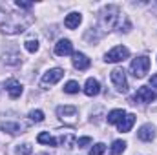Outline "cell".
I'll return each instance as SVG.
<instances>
[{"mask_svg": "<svg viewBox=\"0 0 157 155\" xmlns=\"http://www.w3.org/2000/svg\"><path fill=\"white\" fill-rule=\"evenodd\" d=\"M119 22V7L117 6H108L101 13V28L104 31H110L117 26Z\"/></svg>", "mask_w": 157, "mask_h": 155, "instance_id": "6da1fadb", "label": "cell"}, {"mask_svg": "<svg viewBox=\"0 0 157 155\" xmlns=\"http://www.w3.org/2000/svg\"><path fill=\"white\" fill-rule=\"evenodd\" d=\"M148 70H150V59L144 57V55L133 59L132 64H130V71H132V75H133L135 78H143L146 73H148Z\"/></svg>", "mask_w": 157, "mask_h": 155, "instance_id": "7a4b0ae2", "label": "cell"}, {"mask_svg": "<svg viewBox=\"0 0 157 155\" xmlns=\"http://www.w3.org/2000/svg\"><path fill=\"white\" fill-rule=\"evenodd\" d=\"M130 57V49L128 47H124V46H115L113 49H110L108 53H106V62H110V64H115V62H122V60H126Z\"/></svg>", "mask_w": 157, "mask_h": 155, "instance_id": "3957f363", "label": "cell"}, {"mask_svg": "<svg viewBox=\"0 0 157 155\" xmlns=\"http://www.w3.org/2000/svg\"><path fill=\"white\" fill-rule=\"evenodd\" d=\"M62 77H64V70H60V68H53V70H49V71L44 73V77H42V80H40V88L46 89V88L57 84Z\"/></svg>", "mask_w": 157, "mask_h": 155, "instance_id": "277c9868", "label": "cell"}, {"mask_svg": "<svg viewBox=\"0 0 157 155\" xmlns=\"http://www.w3.org/2000/svg\"><path fill=\"white\" fill-rule=\"evenodd\" d=\"M110 78H112V82L115 84V88H117L121 93H126L128 91V80H126V73L122 71V70H119V68H115L112 73H110Z\"/></svg>", "mask_w": 157, "mask_h": 155, "instance_id": "5b68a950", "label": "cell"}, {"mask_svg": "<svg viewBox=\"0 0 157 155\" xmlns=\"http://www.w3.org/2000/svg\"><path fill=\"white\" fill-rule=\"evenodd\" d=\"M155 99H157V93L152 91L148 86L139 88L137 93L133 95V100H135V102H144V104H146V102H152V100H155ZM135 102H133V104H135Z\"/></svg>", "mask_w": 157, "mask_h": 155, "instance_id": "8992f818", "label": "cell"}, {"mask_svg": "<svg viewBox=\"0 0 157 155\" xmlns=\"http://www.w3.org/2000/svg\"><path fill=\"white\" fill-rule=\"evenodd\" d=\"M55 53L59 57H66V55H71L73 53V44L70 39H60L55 44Z\"/></svg>", "mask_w": 157, "mask_h": 155, "instance_id": "52a82bcc", "label": "cell"}, {"mask_svg": "<svg viewBox=\"0 0 157 155\" xmlns=\"http://www.w3.org/2000/svg\"><path fill=\"white\" fill-rule=\"evenodd\" d=\"M6 91L9 93L11 99H18V97L22 95V84H20L18 80H15V78H9V80L6 82Z\"/></svg>", "mask_w": 157, "mask_h": 155, "instance_id": "ba28073f", "label": "cell"}, {"mask_svg": "<svg viewBox=\"0 0 157 155\" xmlns=\"http://www.w3.org/2000/svg\"><path fill=\"white\" fill-rule=\"evenodd\" d=\"M57 113L59 117L62 119V120H75V117H77V108L75 106H59L57 108Z\"/></svg>", "mask_w": 157, "mask_h": 155, "instance_id": "9c48e42d", "label": "cell"}, {"mask_svg": "<svg viewBox=\"0 0 157 155\" xmlns=\"http://www.w3.org/2000/svg\"><path fill=\"white\" fill-rule=\"evenodd\" d=\"M73 66L77 68L78 71H84L91 66V60L84 55V53H73Z\"/></svg>", "mask_w": 157, "mask_h": 155, "instance_id": "30bf717a", "label": "cell"}, {"mask_svg": "<svg viewBox=\"0 0 157 155\" xmlns=\"http://www.w3.org/2000/svg\"><path fill=\"white\" fill-rule=\"evenodd\" d=\"M84 93H86L88 97L99 95V93H101V84H99V80H97V78H88L86 84H84Z\"/></svg>", "mask_w": 157, "mask_h": 155, "instance_id": "8fae6325", "label": "cell"}, {"mask_svg": "<svg viewBox=\"0 0 157 155\" xmlns=\"http://www.w3.org/2000/svg\"><path fill=\"white\" fill-rule=\"evenodd\" d=\"M137 137H139L141 141H144V142H150V141L155 137V128H154L152 124H144V126H141V130L137 131Z\"/></svg>", "mask_w": 157, "mask_h": 155, "instance_id": "7c38bea8", "label": "cell"}, {"mask_svg": "<svg viewBox=\"0 0 157 155\" xmlns=\"http://www.w3.org/2000/svg\"><path fill=\"white\" fill-rule=\"evenodd\" d=\"M133 122H135V115L133 113H128V115H124L122 117V120L117 124V128H119V131H130L132 130V126H133Z\"/></svg>", "mask_w": 157, "mask_h": 155, "instance_id": "4fadbf2b", "label": "cell"}, {"mask_svg": "<svg viewBox=\"0 0 157 155\" xmlns=\"http://www.w3.org/2000/svg\"><path fill=\"white\" fill-rule=\"evenodd\" d=\"M80 20H82L80 13H70V15L64 18V26H66L68 29H75V28H78Z\"/></svg>", "mask_w": 157, "mask_h": 155, "instance_id": "5bb4252c", "label": "cell"}, {"mask_svg": "<svg viewBox=\"0 0 157 155\" xmlns=\"http://www.w3.org/2000/svg\"><path fill=\"white\" fill-rule=\"evenodd\" d=\"M2 131L4 133H9V135H17V133H22V126L18 122H2Z\"/></svg>", "mask_w": 157, "mask_h": 155, "instance_id": "9a60e30c", "label": "cell"}, {"mask_svg": "<svg viewBox=\"0 0 157 155\" xmlns=\"http://www.w3.org/2000/svg\"><path fill=\"white\" fill-rule=\"evenodd\" d=\"M37 141H39L40 144H48V146H57V144H59V141H57V139H53L48 131H42V133H39Z\"/></svg>", "mask_w": 157, "mask_h": 155, "instance_id": "2e32d148", "label": "cell"}, {"mask_svg": "<svg viewBox=\"0 0 157 155\" xmlns=\"http://www.w3.org/2000/svg\"><path fill=\"white\" fill-rule=\"evenodd\" d=\"M124 115H126L124 110H112V112L108 113V122H110V124H119Z\"/></svg>", "mask_w": 157, "mask_h": 155, "instance_id": "e0dca14e", "label": "cell"}, {"mask_svg": "<svg viewBox=\"0 0 157 155\" xmlns=\"http://www.w3.org/2000/svg\"><path fill=\"white\" fill-rule=\"evenodd\" d=\"M126 150V142L124 141H113V144H112V150H110V155H121L122 152Z\"/></svg>", "mask_w": 157, "mask_h": 155, "instance_id": "ac0fdd59", "label": "cell"}, {"mask_svg": "<svg viewBox=\"0 0 157 155\" xmlns=\"http://www.w3.org/2000/svg\"><path fill=\"white\" fill-rule=\"evenodd\" d=\"M4 62L15 66V64L20 62V55H18V53H6V55H4Z\"/></svg>", "mask_w": 157, "mask_h": 155, "instance_id": "d6986e66", "label": "cell"}, {"mask_svg": "<svg viewBox=\"0 0 157 155\" xmlns=\"http://www.w3.org/2000/svg\"><path fill=\"white\" fill-rule=\"evenodd\" d=\"M78 82L77 80H70V82H66V86H64V91L66 93H70V95H73V93H78Z\"/></svg>", "mask_w": 157, "mask_h": 155, "instance_id": "ffe728a7", "label": "cell"}, {"mask_svg": "<svg viewBox=\"0 0 157 155\" xmlns=\"http://www.w3.org/2000/svg\"><path fill=\"white\" fill-rule=\"evenodd\" d=\"M15 152H17V155H31L33 148H31V144H28V142H26V144H18Z\"/></svg>", "mask_w": 157, "mask_h": 155, "instance_id": "44dd1931", "label": "cell"}, {"mask_svg": "<svg viewBox=\"0 0 157 155\" xmlns=\"http://www.w3.org/2000/svg\"><path fill=\"white\" fill-rule=\"evenodd\" d=\"M24 47H26L29 53H35V51H39V42H37V40H33V39L26 40V42H24Z\"/></svg>", "mask_w": 157, "mask_h": 155, "instance_id": "7402d4cb", "label": "cell"}, {"mask_svg": "<svg viewBox=\"0 0 157 155\" xmlns=\"http://www.w3.org/2000/svg\"><path fill=\"white\" fill-rule=\"evenodd\" d=\"M104 150H106V146H104L102 142H97V144L90 150V155H102L104 153Z\"/></svg>", "mask_w": 157, "mask_h": 155, "instance_id": "603a6c76", "label": "cell"}, {"mask_svg": "<svg viewBox=\"0 0 157 155\" xmlns=\"http://www.w3.org/2000/svg\"><path fill=\"white\" fill-rule=\"evenodd\" d=\"M29 119H31L33 122H42V120H44V113H42L40 110H33V112H29Z\"/></svg>", "mask_w": 157, "mask_h": 155, "instance_id": "cb8c5ba5", "label": "cell"}, {"mask_svg": "<svg viewBox=\"0 0 157 155\" xmlns=\"http://www.w3.org/2000/svg\"><path fill=\"white\" fill-rule=\"evenodd\" d=\"M60 141H62V144H66V148H73V142H75L73 135H66V137H62Z\"/></svg>", "mask_w": 157, "mask_h": 155, "instance_id": "d4e9b609", "label": "cell"}, {"mask_svg": "<svg viewBox=\"0 0 157 155\" xmlns=\"http://www.w3.org/2000/svg\"><path fill=\"white\" fill-rule=\"evenodd\" d=\"M88 144H91V139H90V137H80V139L77 141L78 148H84V146H88Z\"/></svg>", "mask_w": 157, "mask_h": 155, "instance_id": "484cf974", "label": "cell"}, {"mask_svg": "<svg viewBox=\"0 0 157 155\" xmlns=\"http://www.w3.org/2000/svg\"><path fill=\"white\" fill-rule=\"evenodd\" d=\"M15 6H17V7H22V9H29L33 4H31V2H22V0H17V2H15Z\"/></svg>", "mask_w": 157, "mask_h": 155, "instance_id": "4316f807", "label": "cell"}, {"mask_svg": "<svg viewBox=\"0 0 157 155\" xmlns=\"http://www.w3.org/2000/svg\"><path fill=\"white\" fill-rule=\"evenodd\" d=\"M150 86H152V88H157V75H152V78H150Z\"/></svg>", "mask_w": 157, "mask_h": 155, "instance_id": "83f0119b", "label": "cell"}, {"mask_svg": "<svg viewBox=\"0 0 157 155\" xmlns=\"http://www.w3.org/2000/svg\"><path fill=\"white\" fill-rule=\"evenodd\" d=\"M39 155H48V153H39Z\"/></svg>", "mask_w": 157, "mask_h": 155, "instance_id": "f1b7e54d", "label": "cell"}]
</instances>
